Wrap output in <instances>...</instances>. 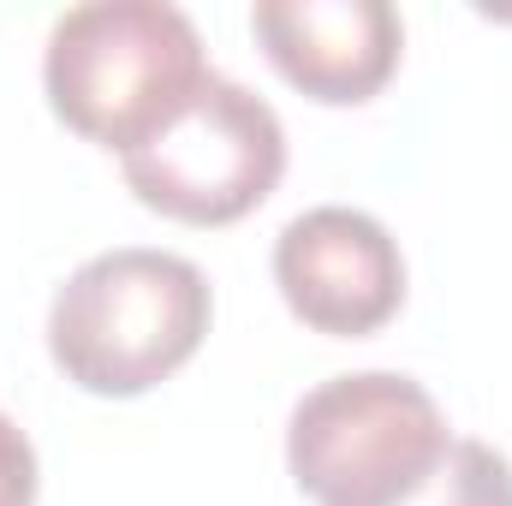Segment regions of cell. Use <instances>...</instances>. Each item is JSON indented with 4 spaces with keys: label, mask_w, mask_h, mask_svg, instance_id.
Wrapping results in <instances>:
<instances>
[{
    "label": "cell",
    "mask_w": 512,
    "mask_h": 506,
    "mask_svg": "<svg viewBox=\"0 0 512 506\" xmlns=\"http://www.w3.org/2000/svg\"><path fill=\"white\" fill-rule=\"evenodd\" d=\"M209 316L215 292L191 256L120 245L66 274L48 310V352L84 393L137 399L197 358Z\"/></svg>",
    "instance_id": "1"
},
{
    "label": "cell",
    "mask_w": 512,
    "mask_h": 506,
    "mask_svg": "<svg viewBox=\"0 0 512 506\" xmlns=\"http://www.w3.org/2000/svg\"><path fill=\"white\" fill-rule=\"evenodd\" d=\"M48 108L78 137L131 155L203 84V36L167 0H90L54 18L42 54Z\"/></svg>",
    "instance_id": "2"
},
{
    "label": "cell",
    "mask_w": 512,
    "mask_h": 506,
    "mask_svg": "<svg viewBox=\"0 0 512 506\" xmlns=\"http://www.w3.org/2000/svg\"><path fill=\"white\" fill-rule=\"evenodd\" d=\"M447 453L453 435L435 393L399 370L322 381L286 423L292 483L316 506H405Z\"/></svg>",
    "instance_id": "3"
},
{
    "label": "cell",
    "mask_w": 512,
    "mask_h": 506,
    "mask_svg": "<svg viewBox=\"0 0 512 506\" xmlns=\"http://www.w3.org/2000/svg\"><path fill=\"white\" fill-rule=\"evenodd\" d=\"M131 197L185 227H233L262 209L286 173L280 114L221 72L155 131L143 149L120 155Z\"/></svg>",
    "instance_id": "4"
},
{
    "label": "cell",
    "mask_w": 512,
    "mask_h": 506,
    "mask_svg": "<svg viewBox=\"0 0 512 506\" xmlns=\"http://www.w3.org/2000/svg\"><path fill=\"white\" fill-rule=\"evenodd\" d=\"M274 286L304 328L328 340H364L405 304V256L376 215L322 203L280 227Z\"/></svg>",
    "instance_id": "5"
},
{
    "label": "cell",
    "mask_w": 512,
    "mask_h": 506,
    "mask_svg": "<svg viewBox=\"0 0 512 506\" xmlns=\"http://www.w3.org/2000/svg\"><path fill=\"white\" fill-rule=\"evenodd\" d=\"M251 30L274 72L328 108L382 96L405 48V24L387 0H262Z\"/></svg>",
    "instance_id": "6"
},
{
    "label": "cell",
    "mask_w": 512,
    "mask_h": 506,
    "mask_svg": "<svg viewBox=\"0 0 512 506\" xmlns=\"http://www.w3.org/2000/svg\"><path fill=\"white\" fill-rule=\"evenodd\" d=\"M405 506H512V459L489 441H453L441 471Z\"/></svg>",
    "instance_id": "7"
},
{
    "label": "cell",
    "mask_w": 512,
    "mask_h": 506,
    "mask_svg": "<svg viewBox=\"0 0 512 506\" xmlns=\"http://www.w3.org/2000/svg\"><path fill=\"white\" fill-rule=\"evenodd\" d=\"M36 447L30 435L0 411V506H36Z\"/></svg>",
    "instance_id": "8"
}]
</instances>
